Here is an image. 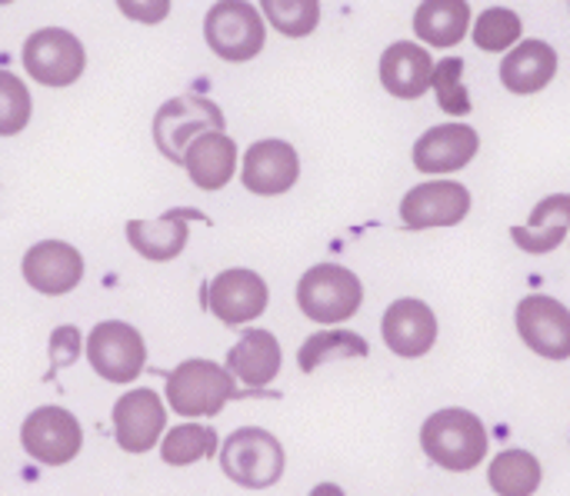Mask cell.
Returning <instances> with one entry per match:
<instances>
[{"instance_id": "obj_27", "label": "cell", "mask_w": 570, "mask_h": 496, "mask_svg": "<svg viewBox=\"0 0 570 496\" xmlns=\"http://www.w3.org/2000/svg\"><path fill=\"white\" fill-rule=\"evenodd\" d=\"M214 454H217V434L200 424H180L170 434H164V444H160V460L170 467L210 460Z\"/></svg>"}, {"instance_id": "obj_17", "label": "cell", "mask_w": 570, "mask_h": 496, "mask_svg": "<svg viewBox=\"0 0 570 496\" xmlns=\"http://www.w3.org/2000/svg\"><path fill=\"white\" fill-rule=\"evenodd\" d=\"M190 220L210 224L200 210H187V207H174L157 220H127V240L130 247L154 264H167L174 257H180V250L187 247V230Z\"/></svg>"}, {"instance_id": "obj_29", "label": "cell", "mask_w": 570, "mask_h": 496, "mask_svg": "<svg viewBox=\"0 0 570 496\" xmlns=\"http://www.w3.org/2000/svg\"><path fill=\"white\" fill-rule=\"evenodd\" d=\"M261 7L284 37H307L321 20L317 0H264Z\"/></svg>"}, {"instance_id": "obj_13", "label": "cell", "mask_w": 570, "mask_h": 496, "mask_svg": "<svg viewBox=\"0 0 570 496\" xmlns=\"http://www.w3.org/2000/svg\"><path fill=\"white\" fill-rule=\"evenodd\" d=\"M114 437H117V447L127 450V454H147L154 450L167 427V410L157 397V390L150 387H137L130 394H124L117 404H114Z\"/></svg>"}, {"instance_id": "obj_31", "label": "cell", "mask_w": 570, "mask_h": 496, "mask_svg": "<svg viewBox=\"0 0 570 496\" xmlns=\"http://www.w3.org/2000/svg\"><path fill=\"white\" fill-rule=\"evenodd\" d=\"M30 120V93L13 73H0V133L13 137Z\"/></svg>"}, {"instance_id": "obj_5", "label": "cell", "mask_w": 570, "mask_h": 496, "mask_svg": "<svg viewBox=\"0 0 570 496\" xmlns=\"http://www.w3.org/2000/svg\"><path fill=\"white\" fill-rule=\"evenodd\" d=\"M220 467L237 487L267 490L284 477V447L261 427H240L224 440Z\"/></svg>"}, {"instance_id": "obj_30", "label": "cell", "mask_w": 570, "mask_h": 496, "mask_svg": "<svg viewBox=\"0 0 570 496\" xmlns=\"http://www.w3.org/2000/svg\"><path fill=\"white\" fill-rule=\"evenodd\" d=\"M461 77H464V60H461V57H448V60H441V63L434 67L431 87H434V93H438L441 110L451 113V117L471 113V93H468V87H464Z\"/></svg>"}, {"instance_id": "obj_28", "label": "cell", "mask_w": 570, "mask_h": 496, "mask_svg": "<svg viewBox=\"0 0 570 496\" xmlns=\"http://www.w3.org/2000/svg\"><path fill=\"white\" fill-rule=\"evenodd\" d=\"M521 40V17L511 7H488L474 23V43L478 50L501 53Z\"/></svg>"}, {"instance_id": "obj_23", "label": "cell", "mask_w": 570, "mask_h": 496, "mask_svg": "<svg viewBox=\"0 0 570 496\" xmlns=\"http://www.w3.org/2000/svg\"><path fill=\"white\" fill-rule=\"evenodd\" d=\"M570 230V194H554L544 197L524 227H511V237L521 250L528 254H551L554 247H561V240Z\"/></svg>"}, {"instance_id": "obj_34", "label": "cell", "mask_w": 570, "mask_h": 496, "mask_svg": "<svg viewBox=\"0 0 570 496\" xmlns=\"http://www.w3.org/2000/svg\"><path fill=\"white\" fill-rule=\"evenodd\" d=\"M311 496H347L337 484H321V487H314L311 490Z\"/></svg>"}, {"instance_id": "obj_2", "label": "cell", "mask_w": 570, "mask_h": 496, "mask_svg": "<svg viewBox=\"0 0 570 496\" xmlns=\"http://www.w3.org/2000/svg\"><path fill=\"white\" fill-rule=\"evenodd\" d=\"M254 394L261 390H240L230 370L214 360H184L167 374V404L180 417H217L227 400Z\"/></svg>"}, {"instance_id": "obj_16", "label": "cell", "mask_w": 570, "mask_h": 496, "mask_svg": "<svg viewBox=\"0 0 570 496\" xmlns=\"http://www.w3.org/2000/svg\"><path fill=\"white\" fill-rule=\"evenodd\" d=\"M381 334H384V344L391 347V354L414 360V357L431 354V347L438 344V317L424 300L404 297L387 307V314L381 320Z\"/></svg>"}, {"instance_id": "obj_22", "label": "cell", "mask_w": 570, "mask_h": 496, "mask_svg": "<svg viewBox=\"0 0 570 496\" xmlns=\"http://www.w3.org/2000/svg\"><path fill=\"white\" fill-rule=\"evenodd\" d=\"M187 177L194 180V187L214 194L220 187L230 183L234 167H237V143L224 133V130H210L204 137H197L184 157Z\"/></svg>"}, {"instance_id": "obj_14", "label": "cell", "mask_w": 570, "mask_h": 496, "mask_svg": "<svg viewBox=\"0 0 570 496\" xmlns=\"http://www.w3.org/2000/svg\"><path fill=\"white\" fill-rule=\"evenodd\" d=\"M23 280L43 297H63L83 280V257L63 240H40L23 254Z\"/></svg>"}, {"instance_id": "obj_12", "label": "cell", "mask_w": 570, "mask_h": 496, "mask_svg": "<svg viewBox=\"0 0 570 496\" xmlns=\"http://www.w3.org/2000/svg\"><path fill=\"white\" fill-rule=\"evenodd\" d=\"M518 334L544 360H570V310L544 294L518 304Z\"/></svg>"}, {"instance_id": "obj_15", "label": "cell", "mask_w": 570, "mask_h": 496, "mask_svg": "<svg viewBox=\"0 0 570 496\" xmlns=\"http://www.w3.org/2000/svg\"><path fill=\"white\" fill-rule=\"evenodd\" d=\"M301 177V157L287 140H257L244 153L240 183L257 197L287 194Z\"/></svg>"}, {"instance_id": "obj_7", "label": "cell", "mask_w": 570, "mask_h": 496, "mask_svg": "<svg viewBox=\"0 0 570 496\" xmlns=\"http://www.w3.org/2000/svg\"><path fill=\"white\" fill-rule=\"evenodd\" d=\"M23 67L43 87H70L87 67L83 43L63 27H43L23 43Z\"/></svg>"}, {"instance_id": "obj_8", "label": "cell", "mask_w": 570, "mask_h": 496, "mask_svg": "<svg viewBox=\"0 0 570 496\" xmlns=\"http://www.w3.org/2000/svg\"><path fill=\"white\" fill-rule=\"evenodd\" d=\"M87 360L107 384H130L147 367V347L130 324L104 320L87 337Z\"/></svg>"}, {"instance_id": "obj_33", "label": "cell", "mask_w": 570, "mask_h": 496, "mask_svg": "<svg viewBox=\"0 0 570 496\" xmlns=\"http://www.w3.org/2000/svg\"><path fill=\"white\" fill-rule=\"evenodd\" d=\"M117 7H120L127 17H140V20H164L167 10H170L167 0H160V3H127V0H120Z\"/></svg>"}, {"instance_id": "obj_25", "label": "cell", "mask_w": 570, "mask_h": 496, "mask_svg": "<svg viewBox=\"0 0 570 496\" xmlns=\"http://www.w3.org/2000/svg\"><path fill=\"white\" fill-rule=\"evenodd\" d=\"M488 484L498 496H534L541 487V460L528 450H504L491 460Z\"/></svg>"}, {"instance_id": "obj_3", "label": "cell", "mask_w": 570, "mask_h": 496, "mask_svg": "<svg viewBox=\"0 0 570 496\" xmlns=\"http://www.w3.org/2000/svg\"><path fill=\"white\" fill-rule=\"evenodd\" d=\"M364 304V287L357 274L341 264H317L297 284V307L307 320L334 327L351 320Z\"/></svg>"}, {"instance_id": "obj_18", "label": "cell", "mask_w": 570, "mask_h": 496, "mask_svg": "<svg viewBox=\"0 0 570 496\" xmlns=\"http://www.w3.org/2000/svg\"><path fill=\"white\" fill-rule=\"evenodd\" d=\"M478 130L468 123H441L414 143V167L421 173H454L478 157Z\"/></svg>"}, {"instance_id": "obj_4", "label": "cell", "mask_w": 570, "mask_h": 496, "mask_svg": "<svg viewBox=\"0 0 570 496\" xmlns=\"http://www.w3.org/2000/svg\"><path fill=\"white\" fill-rule=\"evenodd\" d=\"M224 110L200 97V93H184L167 100L157 113H154V143L157 150L170 160L184 167V157L190 150V143L210 130H224Z\"/></svg>"}, {"instance_id": "obj_19", "label": "cell", "mask_w": 570, "mask_h": 496, "mask_svg": "<svg viewBox=\"0 0 570 496\" xmlns=\"http://www.w3.org/2000/svg\"><path fill=\"white\" fill-rule=\"evenodd\" d=\"M434 57L428 53V47L411 43V40H397L381 53V83L391 97L401 100H417L428 93L431 80H434Z\"/></svg>"}, {"instance_id": "obj_11", "label": "cell", "mask_w": 570, "mask_h": 496, "mask_svg": "<svg viewBox=\"0 0 570 496\" xmlns=\"http://www.w3.org/2000/svg\"><path fill=\"white\" fill-rule=\"evenodd\" d=\"M267 300H271L267 280L244 267H230L217 274L207 287V307L227 327H244L257 320L267 310Z\"/></svg>"}, {"instance_id": "obj_9", "label": "cell", "mask_w": 570, "mask_h": 496, "mask_svg": "<svg viewBox=\"0 0 570 496\" xmlns=\"http://www.w3.org/2000/svg\"><path fill=\"white\" fill-rule=\"evenodd\" d=\"M20 444L30 460L43 464V467H63L80 454L83 430L70 410L37 407L33 414H27V420L20 427Z\"/></svg>"}, {"instance_id": "obj_6", "label": "cell", "mask_w": 570, "mask_h": 496, "mask_svg": "<svg viewBox=\"0 0 570 496\" xmlns=\"http://www.w3.org/2000/svg\"><path fill=\"white\" fill-rule=\"evenodd\" d=\"M204 37L220 60L244 63L264 50V17L254 3H214L204 17Z\"/></svg>"}, {"instance_id": "obj_26", "label": "cell", "mask_w": 570, "mask_h": 496, "mask_svg": "<svg viewBox=\"0 0 570 496\" xmlns=\"http://www.w3.org/2000/svg\"><path fill=\"white\" fill-rule=\"evenodd\" d=\"M371 347L361 334L351 330H324L304 340V347L297 350V364L304 374H314L317 367L331 364V360H347V357H367Z\"/></svg>"}, {"instance_id": "obj_32", "label": "cell", "mask_w": 570, "mask_h": 496, "mask_svg": "<svg viewBox=\"0 0 570 496\" xmlns=\"http://www.w3.org/2000/svg\"><path fill=\"white\" fill-rule=\"evenodd\" d=\"M80 357V334L73 327H57L50 337V374L47 380H53V374L60 367H70Z\"/></svg>"}, {"instance_id": "obj_10", "label": "cell", "mask_w": 570, "mask_h": 496, "mask_svg": "<svg viewBox=\"0 0 570 496\" xmlns=\"http://www.w3.org/2000/svg\"><path fill=\"white\" fill-rule=\"evenodd\" d=\"M471 210V190L454 180L417 183L401 200V220L407 230L458 227Z\"/></svg>"}, {"instance_id": "obj_24", "label": "cell", "mask_w": 570, "mask_h": 496, "mask_svg": "<svg viewBox=\"0 0 570 496\" xmlns=\"http://www.w3.org/2000/svg\"><path fill=\"white\" fill-rule=\"evenodd\" d=\"M471 27V3L464 0H424L414 13V33L428 47H454Z\"/></svg>"}, {"instance_id": "obj_21", "label": "cell", "mask_w": 570, "mask_h": 496, "mask_svg": "<svg viewBox=\"0 0 570 496\" xmlns=\"http://www.w3.org/2000/svg\"><path fill=\"white\" fill-rule=\"evenodd\" d=\"M558 73V50L544 40H521L501 60V83L511 93H538Z\"/></svg>"}, {"instance_id": "obj_20", "label": "cell", "mask_w": 570, "mask_h": 496, "mask_svg": "<svg viewBox=\"0 0 570 496\" xmlns=\"http://www.w3.org/2000/svg\"><path fill=\"white\" fill-rule=\"evenodd\" d=\"M227 370L250 390H264L281 374V344L271 330H244L227 354Z\"/></svg>"}, {"instance_id": "obj_1", "label": "cell", "mask_w": 570, "mask_h": 496, "mask_svg": "<svg viewBox=\"0 0 570 496\" xmlns=\"http://www.w3.org/2000/svg\"><path fill=\"white\" fill-rule=\"evenodd\" d=\"M421 450L451 474H468L488 457V430L478 414L448 407L424 420Z\"/></svg>"}]
</instances>
